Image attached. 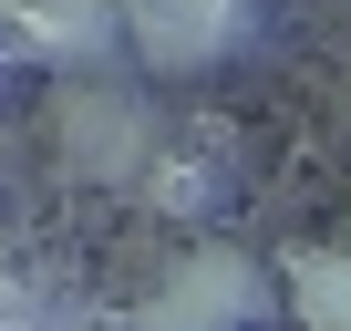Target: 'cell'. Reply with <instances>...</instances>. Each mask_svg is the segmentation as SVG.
<instances>
[{"label": "cell", "instance_id": "6da1fadb", "mask_svg": "<svg viewBox=\"0 0 351 331\" xmlns=\"http://www.w3.org/2000/svg\"><path fill=\"white\" fill-rule=\"evenodd\" d=\"M114 11L155 73H186V62H217L248 42V0H114Z\"/></svg>", "mask_w": 351, "mask_h": 331}, {"label": "cell", "instance_id": "7a4b0ae2", "mask_svg": "<svg viewBox=\"0 0 351 331\" xmlns=\"http://www.w3.org/2000/svg\"><path fill=\"white\" fill-rule=\"evenodd\" d=\"M0 21H11V52L21 62H93L124 32L114 0H0Z\"/></svg>", "mask_w": 351, "mask_h": 331}, {"label": "cell", "instance_id": "3957f363", "mask_svg": "<svg viewBox=\"0 0 351 331\" xmlns=\"http://www.w3.org/2000/svg\"><path fill=\"white\" fill-rule=\"evenodd\" d=\"M165 300H176V310H197L207 331H238V321H258V259L228 249V238H197L186 259H176Z\"/></svg>", "mask_w": 351, "mask_h": 331}, {"label": "cell", "instance_id": "277c9868", "mask_svg": "<svg viewBox=\"0 0 351 331\" xmlns=\"http://www.w3.org/2000/svg\"><path fill=\"white\" fill-rule=\"evenodd\" d=\"M279 279H289V321L300 331H351V249H289Z\"/></svg>", "mask_w": 351, "mask_h": 331}, {"label": "cell", "instance_id": "5b68a950", "mask_svg": "<svg viewBox=\"0 0 351 331\" xmlns=\"http://www.w3.org/2000/svg\"><path fill=\"white\" fill-rule=\"evenodd\" d=\"M145 331H207L197 310H176V300H145Z\"/></svg>", "mask_w": 351, "mask_h": 331}, {"label": "cell", "instance_id": "8992f818", "mask_svg": "<svg viewBox=\"0 0 351 331\" xmlns=\"http://www.w3.org/2000/svg\"><path fill=\"white\" fill-rule=\"evenodd\" d=\"M341 238H351V197H341Z\"/></svg>", "mask_w": 351, "mask_h": 331}]
</instances>
